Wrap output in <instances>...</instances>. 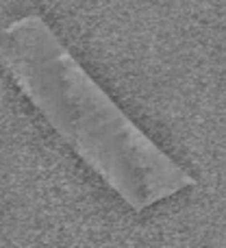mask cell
I'll use <instances>...</instances> for the list:
<instances>
[{
    "label": "cell",
    "instance_id": "obj_1",
    "mask_svg": "<svg viewBox=\"0 0 226 248\" xmlns=\"http://www.w3.org/2000/svg\"><path fill=\"white\" fill-rule=\"evenodd\" d=\"M0 55L30 103L131 209L194 187V176L115 105L39 16L13 22L0 35Z\"/></svg>",
    "mask_w": 226,
    "mask_h": 248
}]
</instances>
